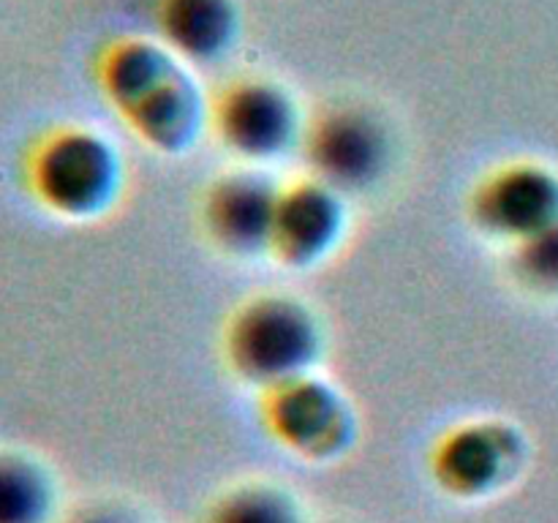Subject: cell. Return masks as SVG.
<instances>
[{"label": "cell", "mask_w": 558, "mask_h": 523, "mask_svg": "<svg viewBox=\"0 0 558 523\" xmlns=\"http://www.w3.org/2000/svg\"><path fill=\"white\" fill-rule=\"evenodd\" d=\"M281 185L256 167H240L213 180L202 194L199 221L207 240L229 256L267 254Z\"/></svg>", "instance_id": "30bf717a"}, {"label": "cell", "mask_w": 558, "mask_h": 523, "mask_svg": "<svg viewBox=\"0 0 558 523\" xmlns=\"http://www.w3.org/2000/svg\"><path fill=\"white\" fill-rule=\"evenodd\" d=\"M256 412L270 439L305 461H336L357 439L349 398L316 374L262 390Z\"/></svg>", "instance_id": "5b68a950"}, {"label": "cell", "mask_w": 558, "mask_h": 523, "mask_svg": "<svg viewBox=\"0 0 558 523\" xmlns=\"http://www.w3.org/2000/svg\"><path fill=\"white\" fill-rule=\"evenodd\" d=\"M207 129L229 156L245 167H262L298 147L305 123L287 87L262 76H240L213 93Z\"/></svg>", "instance_id": "277c9868"}, {"label": "cell", "mask_w": 558, "mask_h": 523, "mask_svg": "<svg viewBox=\"0 0 558 523\" xmlns=\"http://www.w3.org/2000/svg\"><path fill=\"white\" fill-rule=\"evenodd\" d=\"M227 368L256 392L316 374L325 332L308 303L289 294H254L243 300L221 332Z\"/></svg>", "instance_id": "7a4b0ae2"}, {"label": "cell", "mask_w": 558, "mask_h": 523, "mask_svg": "<svg viewBox=\"0 0 558 523\" xmlns=\"http://www.w3.org/2000/svg\"><path fill=\"white\" fill-rule=\"evenodd\" d=\"M347 221V196L305 174L278 188L267 254L289 270H308L338 248Z\"/></svg>", "instance_id": "9c48e42d"}, {"label": "cell", "mask_w": 558, "mask_h": 523, "mask_svg": "<svg viewBox=\"0 0 558 523\" xmlns=\"http://www.w3.org/2000/svg\"><path fill=\"white\" fill-rule=\"evenodd\" d=\"M523 436L501 419H466L452 425L430 447V477L456 499H485L521 469Z\"/></svg>", "instance_id": "52a82bcc"}, {"label": "cell", "mask_w": 558, "mask_h": 523, "mask_svg": "<svg viewBox=\"0 0 558 523\" xmlns=\"http://www.w3.org/2000/svg\"><path fill=\"white\" fill-rule=\"evenodd\" d=\"M58 504L52 474L25 452H0V523H49Z\"/></svg>", "instance_id": "7c38bea8"}, {"label": "cell", "mask_w": 558, "mask_h": 523, "mask_svg": "<svg viewBox=\"0 0 558 523\" xmlns=\"http://www.w3.org/2000/svg\"><path fill=\"white\" fill-rule=\"evenodd\" d=\"M71 523H150L145 518L134 515L129 510H114V507H98V510L82 512L80 518H74Z\"/></svg>", "instance_id": "9a60e30c"}, {"label": "cell", "mask_w": 558, "mask_h": 523, "mask_svg": "<svg viewBox=\"0 0 558 523\" xmlns=\"http://www.w3.org/2000/svg\"><path fill=\"white\" fill-rule=\"evenodd\" d=\"M518 281L537 292H558V221L512 251Z\"/></svg>", "instance_id": "5bb4252c"}, {"label": "cell", "mask_w": 558, "mask_h": 523, "mask_svg": "<svg viewBox=\"0 0 558 523\" xmlns=\"http://www.w3.org/2000/svg\"><path fill=\"white\" fill-rule=\"evenodd\" d=\"M300 147L311 178L341 196L371 188L390 167V134L368 109H322L305 123Z\"/></svg>", "instance_id": "8992f818"}, {"label": "cell", "mask_w": 558, "mask_h": 523, "mask_svg": "<svg viewBox=\"0 0 558 523\" xmlns=\"http://www.w3.org/2000/svg\"><path fill=\"white\" fill-rule=\"evenodd\" d=\"M207 523H305L298 499L281 485L248 479L213 501Z\"/></svg>", "instance_id": "4fadbf2b"}, {"label": "cell", "mask_w": 558, "mask_h": 523, "mask_svg": "<svg viewBox=\"0 0 558 523\" xmlns=\"http://www.w3.org/2000/svg\"><path fill=\"white\" fill-rule=\"evenodd\" d=\"M93 74L104 101L125 129L161 156H183L207 129L210 101L202 96L189 65L161 41L112 38L98 52Z\"/></svg>", "instance_id": "6da1fadb"}, {"label": "cell", "mask_w": 558, "mask_h": 523, "mask_svg": "<svg viewBox=\"0 0 558 523\" xmlns=\"http://www.w3.org/2000/svg\"><path fill=\"white\" fill-rule=\"evenodd\" d=\"M156 31L180 63H213L238 41L240 11L232 0H158Z\"/></svg>", "instance_id": "8fae6325"}, {"label": "cell", "mask_w": 558, "mask_h": 523, "mask_svg": "<svg viewBox=\"0 0 558 523\" xmlns=\"http://www.w3.org/2000/svg\"><path fill=\"white\" fill-rule=\"evenodd\" d=\"M466 212L480 234L521 245L558 221V178L529 161L496 167L469 191Z\"/></svg>", "instance_id": "ba28073f"}, {"label": "cell", "mask_w": 558, "mask_h": 523, "mask_svg": "<svg viewBox=\"0 0 558 523\" xmlns=\"http://www.w3.org/2000/svg\"><path fill=\"white\" fill-rule=\"evenodd\" d=\"M25 185L33 199L65 221H90L120 199L125 163L118 147L87 125H58L25 153Z\"/></svg>", "instance_id": "3957f363"}]
</instances>
